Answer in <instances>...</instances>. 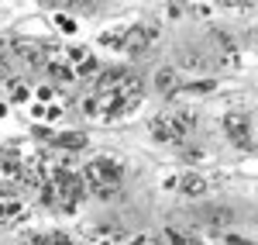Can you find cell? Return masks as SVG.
Masks as SVG:
<instances>
[{
  "label": "cell",
  "instance_id": "6da1fadb",
  "mask_svg": "<svg viewBox=\"0 0 258 245\" xmlns=\"http://www.w3.org/2000/svg\"><path fill=\"white\" fill-rule=\"evenodd\" d=\"M80 183L83 193H93V197H114L120 193V183H124V166L110 156H100V159H90V163L80 169Z\"/></svg>",
  "mask_w": 258,
  "mask_h": 245
},
{
  "label": "cell",
  "instance_id": "7a4b0ae2",
  "mask_svg": "<svg viewBox=\"0 0 258 245\" xmlns=\"http://www.w3.org/2000/svg\"><path fill=\"white\" fill-rule=\"evenodd\" d=\"M45 201L52 207H62V211H73L83 197V183H80V173H73L69 166H55L48 169L45 176Z\"/></svg>",
  "mask_w": 258,
  "mask_h": 245
},
{
  "label": "cell",
  "instance_id": "3957f363",
  "mask_svg": "<svg viewBox=\"0 0 258 245\" xmlns=\"http://www.w3.org/2000/svg\"><path fill=\"white\" fill-rule=\"evenodd\" d=\"M152 138L155 142H165V145H182L189 138V131L197 128V114L193 111H162L152 118Z\"/></svg>",
  "mask_w": 258,
  "mask_h": 245
},
{
  "label": "cell",
  "instance_id": "277c9868",
  "mask_svg": "<svg viewBox=\"0 0 258 245\" xmlns=\"http://www.w3.org/2000/svg\"><path fill=\"white\" fill-rule=\"evenodd\" d=\"M224 131H227V138L244 149V152H251L255 149V135H251V118L244 114V111H231L227 118H224Z\"/></svg>",
  "mask_w": 258,
  "mask_h": 245
},
{
  "label": "cell",
  "instance_id": "5b68a950",
  "mask_svg": "<svg viewBox=\"0 0 258 245\" xmlns=\"http://www.w3.org/2000/svg\"><path fill=\"white\" fill-rule=\"evenodd\" d=\"M159 38V28H152V24H135V28H124V52H131V56H138V52H148L152 45Z\"/></svg>",
  "mask_w": 258,
  "mask_h": 245
},
{
  "label": "cell",
  "instance_id": "8992f818",
  "mask_svg": "<svg viewBox=\"0 0 258 245\" xmlns=\"http://www.w3.org/2000/svg\"><path fill=\"white\" fill-rule=\"evenodd\" d=\"M179 66L186 69V73H207L210 69V56L203 52V48H179Z\"/></svg>",
  "mask_w": 258,
  "mask_h": 245
},
{
  "label": "cell",
  "instance_id": "52a82bcc",
  "mask_svg": "<svg viewBox=\"0 0 258 245\" xmlns=\"http://www.w3.org/2000/svg\"><path fill=\"white\" fill-rule=\"evenodd\" d=\"M52 145L66 149V152H80V149H86V135L83 131H59V135H52Z\"/></svg>",
  "mask_w": 258,
  "mask_h": 245
},
{
  "label": "cell",
  "instance_id": "ba28073f",
  "mask_svg": "<svg viewBox=\"0 0 258 245\" xmlns=\"http://www.w3.org/2000/svg\"><path fill=\"white\" fill-rule=\"evenodd\" d=\"M24 245H73V242L62 231H35V235L24 238Z\"/></svg>",
  "mask_w": 258,
  "mask_h": 245
},
{
  "label": "cell",
  "instance_id": "9c48e42d",
  "mask_svg": "<svg viewBox=\"0 0 258 245\" xmlns=\"http://www.w3.org/2000/svg\"><path fill=\"white\" fill-rule=\"evenodd\" d=\"M179 190H182L186 197H203V193H207V180L197 176V173H186V176L179 180Z\"/></svg>",
  "mask_w": 258,
  "mask_h": 245
},
{
  "label": "cell",
  "instance_id": "30bf717a",
  "mask_svg": "<svg viewBox=\"0 0 258 245\" xmlns=\"http://www.w3.org/2000/svg\"><path fill=\"white\" fill-rule=\"evenodd\" d=\"M155 86H159V93H165V97H176L179 93L176 73H172V69H159V73H155Z\"/></svg>",
  "mask_w": 258,
  "mask_h": 245
},
{
  "label": "cell",
  "instance_id": "8fae6325",
  "mask_svg": "<svg viewBox=\"0 0 258 245\" xmlns=\"http://www.w3.org/2000/svg\"><path fill=\"white\" fill-rule=\"evenodd\" d=\"M203 214H207V221H210L214 228H224L227 221H231V218H234L227 207H210V211H203Z\"/></svg>",
  "mask_w": 258,
  "mask_h": 245
},
{
  "label": "cell",
  "instance_id": "7c38bea8",
  "mask_svg": "<svg viewBox=\"0 0 258 245\" xmlns=\"http://www.w3.org/2000/svg\"><path fill=\"white\" fill-rule=\"evenodd\" d=\"M18 214H24L21 201H0V221H14Z\"/></svg>",
  "mask_w": 258,
  "mask_h": 245
},
{
  "label": "cell",
  "instance_id": "4fadbf2b",
  "mask_svg": "<svg viewBox=\"0 0 258 245\" xmlns=\"http://www.w3.org/2000/svg\"><path fill=\"white\" fill-rule=\"evenodd\" d=\"M165 245H203V242H197L193 235H182L176 228H169V231H165Z\"/></svg>",
  "mask_w": 258,
  "mask_h": 245
},
{
  "label": "cell",
  "instance_id": "5bb4252c",
  "mask_svg": "<svg viewBox=\"0 0 258 245\" xmlns=\"http://www.w3.org/2000/svg\"><path fill=\"white\" fill-rule=\"evenodd\" d=\"M100 45L120 48V45H124V28H117V31H103V35H100Z\"/></svg>",
  "mask_w": 258,
  "mask_h": 245
},
{
  "label": "cell",
  "instance_id": "9a60e30c",
  "mask_svg": "<svg viewBox=\"0 0 258 245\" xmlns=\"http://www.w3.org/2000/svg\"><path fill=\"white\" fill-rule=\"evenodd\" d=\"M7 90H11V97H14V101H28V86H24V83L21 80H7Z\"/></svg>",
  "mask_w": 258,
  "mask_h": 245
},
{
  "label": "cell",
  "instance_id": "2e32d148",
  "mask_svg": "<svg viewBox=\"0 0 258 245\" xmlns=\"http://www.w3.org/2000/svg\"><path fill=\"white\" fill-rule=\"evenodd\" d=\"M127 245H165L162 238H155V235H138V238H131Z\"/></svg>",
  "mask_w": 258,
  "mask_h": 245
}]
</instances>
